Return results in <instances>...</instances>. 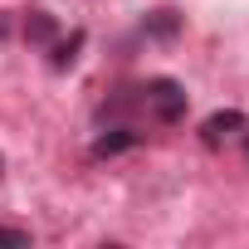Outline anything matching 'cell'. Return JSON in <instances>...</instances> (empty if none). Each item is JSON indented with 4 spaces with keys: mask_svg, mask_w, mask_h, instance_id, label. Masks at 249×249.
<instances>
[{
    "mask_svg": "<svg viewBox=\"0 0 249 249\" xmlns=\"http://www.w3.org/2000/svg\"><path fill=\"white\" fill-rule=\"evenodd\" d=\"M142 107L157 117V122H181L186 117V88L176 83V78H152L147 88H142Z\"/></svg>",
    "mask_w": 249,
    "mask_h": 249,
    "instance_id": "obj_1",
    "label": "cell"
},
{
    "mask_svg": "<svg viewBox=\"0 0 249 249\" xmlns=\"http://www.w3.org/2000/svg\"><path fill=\"white\" fill-rule=\"evenodd\" d=\"M244 127V112H234V107H225V112H210L205 117V127H200V142L205 147H220L225 137H234Z\"/></svg>",
    "mask_w": 249,
    "mask_h": 249,
    "instance_id": "obj_2",
    "label": "cell"
},
{
    "mask_svg": "<svg viewBox=\"0 0 249 249\" xmlns=\"http://www.w3.org/2000/svg\"><path fill=\"white\" fill-rule=\"evenodd\" d=\"M142 137L132 132V127H112V132H103L98 142H93V157L103 161V157H117V152H127V147H137Z\"/></svg>",
    "mask_w": 249,
    "mask_h": 249,
    "instance_id": "obj_3",
    "label": "cell"
},
{
    "mask_svg": "<svg viewBox=\"0 0 249 249\" xmlns=\"http://www.w3.org/2000/svg\"><path fill=\"white\" fill-rule=\"evenodd\" d=\"M54 35H59V20L49 10H30L25 15V39L30 44H54Z\"/></svg>",
    "mask_w": 249,
    "mask_h": 249,
    "instance_id": "obj_4",
    "label": "cell"
},
{
    "mask_svg": "<svg viewBox=\"0 0 249 249\" xmlns=\"http://www.w3.org/2000/svg\"><path fill=\"white\" fill-rule=\"evenodd\" d=\"M142 30H147L152 39H176V35H181V15H176V10H152Z\"/></svg>",
    "mask_w": 249,
    "mask_h": 249,
    "instance_id": "obj_5",
    "label": "cell"
},
{
    "mask_svg": "<svg viewBox=\"0 0 249 249\" xmlns=\"http://www.w3.org/2000/svg\"><path fill=\"white\" fill-rule=\"evenodd\" d=\"M78 49H83V30H73L69 39H59L54 44V54H49V64L64 73V69H73V59H78Z\"/></svg>",
    "mask_w": 249,
    "mask_h": 249,
    "instance_id": "obj_6",
    "label": "cell"
},
{
    "mask_svg": "<svg viewBox=\"0 0 249 249\" xmlns=\"http://www.w3.org/2000/svg\"><path fill=\"white\" fill-rule=\"evenodd\" d=\"M0 244H30V230H5V225H0Z\"/></svg>",
    "mask_w": 249,
    "mask_h": 249,
    "instance_id": "obj_7",
    "label": "cell"
},
{
    "mask_svg": "<svg viewBox=\"0 0 249 249\" xmlns=\"http://www.w3.org/2000/svg\"><path fill=\"white\" fill-rule=\"evenodd\" d=\"M5 35H10V15H5V10H0V39H5Z\"/></svg>",
    "mask_w": 249,
    "mask_h": 249,
    "instance_id": "obj_8",
    "label": "cell"
},
{
    "mask_svg": "<svg viewBox=\"0 0 249 249\" xmlns=\"http://www.w3.org/2000/svg\"><path fill=\"white\" fill-rule=\"evenodd\" d=\"M244 157H249V137H244Z\"/></svg>",
    "mask_w": 249,
    "mask_h": 249,
    "instance_id": "obj_9",
    "label": "cell"
},
{
    "mask_svg": "<svg viewBox=\"0 0 249 249\" xmlns=\"http://www.w3.org/2000/svg\"><path fill=\"white\" fill-rule=\"evenodd\" d=\"M0 171H5V157H0Z\"/></svg>",
    "mask_w": 249,
    "mask_h": 249,
    "instance_id": "obj_10",
    "label": "cell"
}]
</instances>
